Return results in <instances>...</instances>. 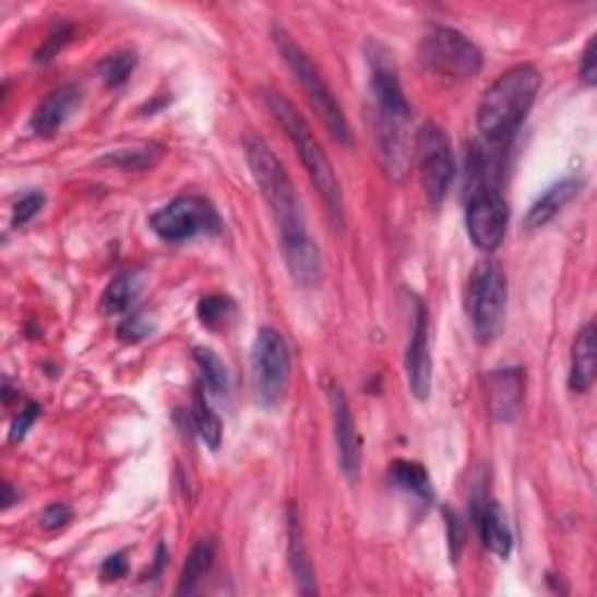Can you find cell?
<instances>
[{"instance_id": "6da1fadb", "label": "cell", "mask_w": 597, "mask_h": 597, "mask_svg": "<svg viewBox=\"0 0 597 597\" xmlns=\"http://www.w3.org/2000/svg\"><path fill=\"white\" fill-rule=\"evenodd\" d=\"M246 157L250 174L278 227L289 276L303 287H315L322 278V254L313 243L309 227H306V213L292 178L271 147L260 139H250L246 143Z\"/></svg>"}, {"instance_id": "7a4b0ae2", "label": "cell", "mask_w": 597, "mask_h": 597, "mask_svg": "<svg viewBox=\"0 0 597 597\" xmlns=\"http://www.w3.org/2000/svg\"><path fill=\"white\" fill-rule=\"evenodd\" d=\"M541 89V75L535 65L521 63L509 68L486 89L476 124L490 145H502L514 139L518 127L533 110Z\"/></svg>"}, {"instance_id": "3957f363", "label": "cell", "mask_w": 597, "mask_h": 597, "mask_svg": "<svg viewBox=\"0 0 597 597\" xmlns=\"http://www.w3.org/2000/svg\"><path fill=\"white\" fill-rule=\"evenodd\" d=\"M264 100L273 119H276L280 129L285 131L289 143L295 145L297 157L301 159L306 174H309L315 192L325 201L332 219L341 227L344 225V192H341V182L336 178V170L332 168L327 152L322 150L313 129L306 122V117L297 110L292 100L273 89L264 92Z\"/></svg>"}, {"instance_id": "277c9868", "label": "cell", "mask_w": 597, "mask_h": 597, "mask_svg": "<svg viewBox=\"0 0 597 597\" xmlns=\"http://www.w3.org/2000/svg\"><path fill=\"white\" fill-rule=\"evenodd\" d=\"M273 43H276L278 52L283 57V61L287 63L289 71H292L295 80L301 84V89H303L306 98H309V104L315 110V115L320 117L322 127L327 129V133L332 135V139L338 145L350 147L353 145L350 124H348V119L344 115V108H341V104L336 100L334 92L330 89V84L325 82V77H322V73L318 71V65L292 40V36H289L287 31H283L278 26L273 28Z\"/></svg>"}, {"instance_id": "5b68a950", "label": "cell", "mask_w": 597, "mask_h": 597, "mask_svg": "<svg viewBox=\"0 0 597 597\" xmlns=\"http://www.w3.org/2000/svg\"><path fill=\"white\" fill-rule=\"evenodd\" d=\"M509 285L504 271L483 262L474 268L467 287V315L479 344H492L500 336L506 318Z\"/></svg>"}, {"instance_id": "8992f818", "label": "cell", "mask_w": 597, "mask_h": 597, "mask_svg": "<svg viewBox=\"0 0 597 597\" xmlns=\"http://www.w3.org/2000/svg\"><path fill=\"white\" fill-rule=\"evenodd\" d=\"M418 59L430 73L453 80H469L483 65L481 49L463 33L449 26H432L425 33L418 47Z\"/></svg>"}, {"instance_id": "52a82bcc", "label": "cell", "mask_w": 597, "mask_h": 597, "mask_svg": "<svg viewBox=\"0 0 597 597\" xmlns=\"http://www.w3.org/2000/svg\"><path fill=\"white\" fill-rule=\"evenodd\" d=\"M252 385L262 404L273 406L285 395L289 383V350L280 332L273 327H262L254 336L250 353Z\"/></svg>"}, {"instance_id": "ba28073f", "label": "cell", "mask_w": 597, "mask_h": 597, "mask_svg": "<svg viewBox=\"0 0 597 597\" xmlns=\"http://www.w3.org/2000/svg\"><path fill=\"white\" fill-rule=\"evenodd\" d=\"M222 227L213 203L201 196H178L150 217V229L166 243H182L199 234H217Z\"/></svg>"}, {"instance_id": "9c48e42d", "label": "cell", "mask_w": 597, "mask_h": 597, "mask_svg": "<svg viewBox=\"0 0 597 597\" xmlns=\"http://www.w3.org/2000/svg\"><path fill=\"white\" fill-rule=\"evenodd\" d=\"M420 182L432 206H441L455 178V155L451 139L437 124H425L416 139Z\"/></svg>"}, {"instance_id": "30bf717a", "label": "cell", "mask_w": 597, "mask_h": 597, "mask_svg": "<svg viewBox=\"0 0 597 597\" xmlns=\"http://www.w3.org/2000/svg\"><path fill=\"white\" fill-rule=\"evenodd\" d=\"M509 227V203L498 187L474 184L467 201V231L471 243L492 252L498 250L506 236Z\"/></svg>"}, {"instance_id": "8fae6325", "label": "cell", "mask_w": 597, "mask_h": 597, "mask_svg": "<svg viewBox=\"0 0 597 597\" xmlns=\"http://www.w3.org/2000/svg\"><path fill=\"white\" fill-rule=\"evenodd\" d=\"M428 338V309H425V303L418 297H414L411 334H408L404 369L411 395L420 402L428 399L432 392V357Z\"/></svg>"}, {"instance_id": "7c38bea8", "label": "cell", "mask_w": 597, "mask_h": 597, "mask_svg": "<svg viewBox=\"0 0 597 597\" xmlns=\"http://www.w3.org/2000/svg\"><path fill=\"white\" fill-rule=\"evenodd\" d=\"M330 404H332L338 463H341V469H344V474H346V479L355 483L357 479H360V467H362L360 434H357V428H355L350 404L344 395V390H341L338 385L330 387Z\"/></svg>"}, {"instance_id": "4fadbf2b", "label": "cell", "mask_w": 597, "mask_h": 597, "mask_svg": "<svg viewBox=\"0 0 597 597\" xmlns=\"http://www.w3.org/2000/svg\"><path fill=\"white\" fill-rule=\"evenodd\" d=\"M488 411L498 422L516 420L525 402V371L500 369L486 377Z\"/></svg>"}, {"instance_id": "5bb4252c", "label": "cell", "mask_w": 597, "mask_h": 597, "mask_svg": "<svg viewBox=\"0 0 597 597\" xmlns=\"http://www.w3.org/2000/svg\"><path fill=\"white\" fill-rule=\"evenodd\" d=\"M82 104V89L77 84H63V87L55 89L43 104L33 110L31 129L40 139H52L61 131V127L71 119Z\"/></svg>"}, {"instance_id": "9a60e30c", "label": "cell", "mask_w": 597, "mask_h": 597, "mask_svg": "<svg viewBox=\"0 0 597 597\" xmlns=\"http://www.w3.org/2000/svg\"><path fill=\"white\" fill-rule=\"evenodd\" d=\"M582 180L578 178H565L560 180L556 184H551L549 190H546L533 206L530 211H527L525 215V227L527 229H541L549 225V222L568 206L570 201H574L578 196V192H582Z\"/></svg>"}, {"instance_id": "2e32d148", "label": "cell", "mask_w": 597, "mask_h": 597, "mask_svg": "<svg viewBox=\"0 0 597 597\" xmlns=\"http://www.w3.org/2000/svg\"><path fill=\"white\" fill-rule=\"evenodd\" d=\"M476 523H479L481 539L488 546V551L498 558L506 560L514 549V533H511L509 521L498 502H483L476 509Z\"/></svg>"}, {"instance_id": "e0dca14e", "label": "cell", "mask_w": 597, "mask_h": 597, "mask_svg": "<svg viewBox=\"0 0 597 597\" xmlns=\"http://www.w3.org/2000/svg\"><path fill=\"white\" fill-rule=\"evenodd\" d=\"M597 373V344H595V325H588L576 334L572 346V365H570V387L574 392H588L595 383Z\"/></svg>"}, {"instance_id": "ac0fdd59", "label": "cell", "mask_w": 597, "mask_h": 597, "mask_svg": "<svg viewBox=\"0 0 597 597\" xmlns=\"http://www.w3.org/2000/svg\"><path fill=\"white\" fill-rule=\"evenodd\" d=\"M287 539H289V568H292L297 590L301 595H315L318 593L315 572L311 565L309 551H306L301 521L295 506H289V514H287Z\"/></svg>"}, {"instance_id": "d6986e66", "label": "cell", "mask_w": 597, "mask_h": 597, "mask_svg": "<svg viewBox=\"0 0 597 597\" xmlns=\"http://www.w3.org/2000/svg\"><path fill=\"white\" fill-rule=\"evenodd\" d=\"M143 289V276L139 271H129L122 273V276H117L108 287L104 297H100V311L106 315H122L127 313L133 301L139 299Z\"/></svg>"}, {"instance_id": "ffe728a7", "label": "cell", "mask_w": 597, "mask_h": 597, "mask_svg": "<svg viewBox=\"0 0 597 597\" xmlns=\"http://www.w3.org/2000/svg\"><path fill=\"white\" fill-rule=\"evenodd\" d=\"M215 560V541L211 537H203L194 544V549L187 556V562L180 574V582L176 593L178 595H192L196 593L199 584L203 582V576H206L213 568Z\"/></svg>"}, {"instance_id": "44dd1931", "label": "cell", "mask_w": 597, "mask_h": 597, "mask_svg": "<svg viewBox=\"0 0 597 597\" xmlns=\"http://www.w3.org/2000/svg\"><path fill=\"white\" fill-rule=\"evenodd\" d=\"M390 479L395 481V486L404 492L411 494V498L420 502H432L434 490H432V479L428 469H425L420 463H414V459H395L390 465Z\"/></svg>"}, {"instance_id": "7402d4cb", "label": "cell", "mask_w": 597, "mask_h": 597, "mask_svg": "<svg viewBox=\"0 0 597 597\" xmlns=\"http://www.w3.org/2000/svg\"><path fill=\"white\" fill-rule=\"evenodd\" d=\"M192 420H194V428L199 432V437L203 439V443L211 451H217L219 443H222V422L217 418V414L211 408L206 395H203V390L196 387L194 392V404H192Z\"/></svg>"}, {"instance_id": "603a6c76", "label": "cell", "mask_w": 597, "mask_h": 597, "mask_svg": "<svg viewBox=\"0 0 597 597\" xmlns=\"http://www.w3.org/2000/svg\"><path fill=\"white\" fill-rule=\"evenodd\" d=\"M194 362L201 371V381L213 395L222 397L229 392V371L211 348H194Z\"/></svg>"}, {"instance_id": "cb8c5ba5", "label": "cell", "mask_w": 597, "mask_h": 597, "mask_svg": "<svg viewBox=\"0 0 597 597\" xmlns=\"http://www.w3.org/2000/svg\"><path fill=\"white\" fill-rule=\"evenodd\" d=\"M196 315L203 327L225 330L236 315V303L229 297H219V295L203 297L196 306Z\"/></svg>"}, {"instance_id": "d4e9b609", "label": "cell", "mask_w": 597, "mask_h": 597, "mask_svg": "<svg viewBox=\"0 0 597 597\" xmlns=\"http://www.w3.org/2000/svg\"><path fill=\"white\" fill-rule=\"evenodd\" d=\"M135 65H139V57L135 52H115L108 55L104 61L98 63V75L104 80L108 87H122V84L131 77V73L135 71Z\"/></svg>"}, {"instance_id": "484cf974", "label": "cell", "mask_w": 597, "mask_h": 597, "mask_svg": "<svg viewBox=\"0 0 597 597\" xmlns=\"http://www.w3.org/2000/svg\"><path fill=\"white\" fill-rule=\"evenodd\" d=\"M157 157H159L157 147H141V150H119L115 152V155H108L106 162L124 170H141L155 164Z\"/></svg>"}, {"instance_id": "4316f807", "label": "cell", "mask_w": 597, "mask_h": 597, "mask_svg": "<svg viewBox=\"0 0 597 597\" xmlns=\"http://www.w3.org/2000/svg\"><path fill=\"white\" fill-rule=\"evenodd\" d=\"M152 332H155V322H152L150 315L143 311L131 313L129 318H124V322L117 330L119 338L127 341V344H139V341L147 338Z\"/></svg>"}, {"instance_id": "83f0119b", "label": "cell", "mask_w": 597, "mask_h": 597, "mask_svg": "<svg viewBox=\"0 0 597 597\" xmlns=\"http://www.w3.org/2000/svg\"><path fill=\"white\" fill-rule=\"evenodd\" d=\"M45 206V194L40 192H31L24 199H20V203L14 206V215H12V225L14 227H24L26 222H31L36 217Z\"/></svg>"}, {"instance_id": "f1b7e54d", "label": "cell", "mask_w": 597, "mask_h": 597, "mask_svg": "<svg viewBox=\"0 0 597 597\" xmlns=\"http://www.w3.org/2000/svg\"><path fill=\"white\" fill-rule=\"evenodd\" d=\"M68 40H71V28H68V26L57 28V33H52V36L45 40V45L40 47V52H36V59L43 61V63L49 61V59H55Z\"/></svg>"}, {"instance_id": "f546056e", "label": "cell", "mask_w": 597, "mask_h": 597, "mask_svg": "<svg viewBox=\"0 0 597 597\" xmlns=\"http://www.w3.org/2000/svg\"><path fill=\"white\" fill-rule=\"evenodd\" d=\"M38 416H40V406L38 404H28L24 411H20V418H16L14 425H12L10 441H22Z\"/></svg>"}, {"instance_id": "4dcf8cb0", "label": "cell", "mask_w": 597, "mask_h": 597, "mask_svg": "<svg viewBox=\"0 0 597 597\" xmlns=\"http://www.w3.org/2000/svg\"><path fill=\"white\" fill-rule=\"evenodd\" d=\"M595 43H597V36H590L586 49H584V57H582V65H578V73H582V80L586 87H595L597 82V65H595Z\"/></svg>"}, {"instance_id": "1f68e13d", "label": "cell", "mask_w": 597, "mask_h": 597, "mask_svg": "<svg viewBox=\"0 0 597 597\" xmlns=\"http://www.w3.org/2000/svg\"><path fill=\"white\" fill-rule=\"evenodd\" d=\"M71 518V511H68L63 504H52L45 514H43V527L45 530H57L63 523Z\"/></svg>"}, {"instance_id": "d6a6232c", "label": "cell", "mask_w": 597, "mask_h": 597, "mask_svg": "<svg viewBox=\"0 0 597 597\" xmlns=\"http://www.w3.org/2000/svg\"><path fill=\"white\" fill-rule=\"evenodd\" d=\"M100 574H104V578H119L127 574V560H124V553H115L110 556L106 562H104V570H100Z\"/></svg>"}, {"instance_id": "836d02e7", "label": "cell", "mask_w": 597, "mask_h": 597, "mask_svg": "<svg viewBox=\"0 0 597 597\" xmlns=\"http://www.w3.org/2000/svg\"><path fill=\"white\" fill-rule=\"evenodd\" d=\"M3 490H5V500H3V504H5V509H8V506H12V500H14V498H12V486L5 483Z\"/></svg>"}]
</instances>
